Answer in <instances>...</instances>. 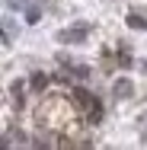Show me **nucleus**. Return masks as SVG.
Instances as JSON below:
<instances>
[{
    "label": "nucleus",
    "mask_w": 147,
    "mask_h": 150,
    "mask_svg": "<svg viewBox=\"0 0 147 150\" xmlns=\"http://www.w3.org/2000/svg\"><path fill=\"white\" fill-rule=\"evenodd\" d=\"M58 38H61V42H83V29H70V32L64 29Z\"/></svg>",
    "instance_id": "f257e3e1"
},
{
    "label": "nucleus",
    "mask_w": 147,
    "mask_h": 150,
    "mask_svg": "<svg viewBox=\"0 0 147 150\" xmlns=\"http://www.w3.org/2000/svg\"><path fill=\"white\" fill-rule=\"evenodd\" d=\"M128 26H131V29H147V19L138 16V13H131V16H128Z\"/></svg>",
    "instance_id": "f03ea898"
},
{
    "label": "nucleus",
    "mask_w": 147,
    "mask_h": 150,
    "mask_svg": "<svg viewBox=\"0 0 147 150\" xmlns=\"http://www.w3.org/2000/svg\"><path fill=\"white\" fill-rule=\"evenodd\" d=\"M115 96H121V99L131 96V83H128V80H118V83H115Z\"/></svg>",
    "instance_id": "7ed1b4c3"
},
{
    "label": "nucleus",
    "mask_w": 147,
    "mask_h": 150,
    "mask_svg": "<svg viewBox=\"0 0 147 150\" xmlns=\"http://www.w3.org/2000/svg\"><path fill=\"white\" fill-rule=\"evenodd\" d=\"M45 83H48L45 74H32V86H35V90H45Z\"/></svg>",
    "instance_id": "20e7f679"
}]
</instances>
